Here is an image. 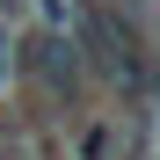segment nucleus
<instances>
[{
  "instance_id": "f257e3e1",
  "label": "nucleus",
  "mask_w": 160,
  "mask_h": 160,
  "mask_svg": "<svg viewBox=\"0 0 160 160\" xmlns=\"http://www.w3.org/2000/svg\"><path fill=\"white\" fill-rule=\"evenodd\" d=\"M73 44H80V66H95L102 80H124L131 95L153 88V66H146L138 37H131L109 8H88V0H80V15H73Z\"/></svg>"
},
{
  "instance_id": "f03ea898",
  "label": "nucleus",
  "mask_w": 160,
  "mask_h": 160,
  "mask_svg": "<svg viewBox=\"0 0 160 160\" xmlns=\"http://www.w3.org/2000/svg\"><path fill=\"white\" fill-rule=\"evenodd\" d=\"M15 73H29L44 95H80V80H88L73 29H29V37L15 44Z\"/></svg>"
},
{
  "instance_id": "7ed1b4c3",
  "label": "nucleus",
  "mask_w": 160,
  "mask_h": 160,
  "mask_svg": "<svg viewBox=\"0 0 160 160\" xmlns=\"http://www.w3.org/2000/svg\"><path fill=\"white\" fill-rule=\"evenodd\" d=\"M66 160H124V124L117 117H80L66 131Z\"/></svg>"
},
{
  "instance_id": "20e7f679",
  "label": "nucleus",
  "mask_w": 160,
  "mask_h": 160,
  "mask_svg": "<svg viewBox=\"0 0 160 160\" xmlns=\"http://www.w3.org/2000/svg\"><path fill=\"white\" fill-rule=\"evenodd\" d=\"M29 15H37V29H73L80 0H29Z\"/></svg>"
},
{
  "instance_id": "39448f33",
  "label": "nucleus",
  "mask_w": 160,
  "mask_h": 160,
  "mask_svg": "<svg viewBox=\"0 0 160 160\" xmlns=\"http://www.w3.org/2000/svg\"><path fill=\"white\" fill-rule=\"evenodd\" d=\"M15 80V44H8V22H0V88Z\"/></svg>"
},
{
  "instance_id": "423d86ee",
  "label": "nucleus",
  "mask_w": 160,
  "mask_h": 160,
  "mask_svg": "<svg viewBox=\"0 0 160 160\" xmlns=\"http://www.w3.org/2000/svg\"><path fill=\"white\" fill-rule=\"evenodd\" d=\"M153 160H160V146H153Z\"/></svg>"
}]
</instances>
